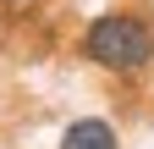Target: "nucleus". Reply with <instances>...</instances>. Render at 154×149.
<instances>
[{
  "mask_svg": "<svg viewBox=\"0 0 154 149\" xmlns=\"http://www.w3.org/2000/svg\"><path fill=\"white\" fill-rule=\"evenodd\" d=\"M83 55L94 66H110V72H138L154 61V33L138 17H99L83 33Z\"/></svg>",
  "mask_w": 154,
  "mask_h": 149,
  "instance_id": "f257e3e1",
  "label": "nucleus"
},
{
  "mask_svg": "<svg viewBox=\"0 0 154 149\" xmlns=\"http://www.w3.org/2000/svg\"><path fill=\"white\" fill-rule=\"evenodd\" d=\"M61 149H116V127L99 116H83L61 133Z\"/></svg>",
  "mask_w": 154,
  "mask_h": 149,
  "instance_id": "f03ea898",
  "label": "nucleus"
}]
</instances>
